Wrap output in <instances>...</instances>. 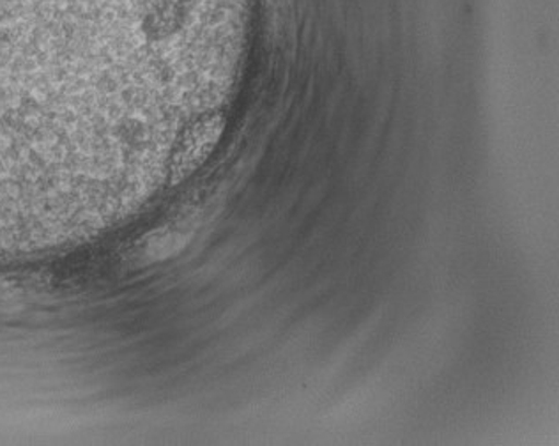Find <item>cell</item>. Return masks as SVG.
Listing matches in <instances>:
<instances>
[{
  "mask_svg": "<svg viewBox=\"0 0 559 446\" xmlns=\"http://www.w3.org/2000/svg\"><path fill=\"white\" fill-rule=\"evenodd\" d=\"M112 0H0V125L61 121L99 107Z\"/></svg>",
  "mask_w": 559,
  "mask_h": 446,
  "instance_id": "6da1fadb",
  "label": "cell"
},
{
  "mask_svg": "<svg viewBox=\"0 0 559 446\" xmlns=\"http://www.w3.org/2000/svg\"><path fill=\"white\" fill-rule=\"evenodd\" d=\"M225 117L222 114H205L188 126L168 163V183L173 186L187 181L215 151L224 136Z\"/></svg>",
  "mask_w": 559,
  "mask_h": 446,
  "instance_id": "7a4b0ae2",
  "label": "cell"
},
{
  "mask_svg": "<svg viewBox=\"0 0 559 446\" xmlns=\"http://www.w3.org/2000/svg\"><path fill=\"white\" fill-rule=\"evenodd\" d=\"M190 239V234L182 233L181 228H165L158 231L145 243V250L142 251L145 257L153 260L167 259V257L178 254Z\"/></svg>",
  "mask_w": 559,
  "mask_h": 446,
  "instance_id": "3957f363",
  "label": "cell"
}]
</instances>
